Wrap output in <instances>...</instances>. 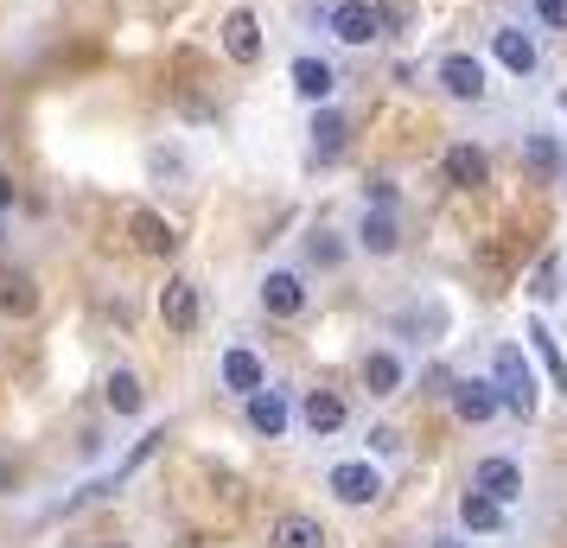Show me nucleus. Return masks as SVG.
<instances>
[{
    "label": "nucleus",
    "instance_id": "nucleus-23",
    "mask_svg": "<svg viewBox=\"0 0 567 548\" xmlns=\"http://www.w3.org/2000/svg\"><path fill=\"white\" fill-rule=\"evenodd\" d=\"M523 159H529V173H536V179H561L567 173V154H561V141H555V134H523Z\"/></svg>",
    "mask_w": 567,
    "mask_h": 548
},
{
    "label": "nucleus",
    "instance_id": "nucleus-26",
    "mask_svg": "<svg viewBox=\"0 0 567 548\" xmlns=\"http://www.w3.org/2000/svg\"><path fill=\"white\" fill-rule=\"evenodd\" d=\"M307 261L319 268V275L344 268V236H338V230H312V236H307Z\"/></svg>",
    "mask_w": 567,
    "mask_h": 548
},
{
    "label": "nucleus",
    "instance_id": "nucleus-2",
    "mask_svg": "<svg viewBox=\"0 0 567 548\" xmlns=\"http://www.w3.org/2000/svg\"><path fill=\"white\" fill-rule=\"evenodd\" d=\"M326 492L338 497V504H351V510H363V504H377L383 497V466L363 453V459H338L332 472H326Z\"/></svg>",
    "mask_w": 567,
    "mask_h": 548
},
{
    "label": "nucleus",
    "instance_id": "nucleus-13",
    "mask_svg": "<svg viewBox=\"0 0 567 548\" xmlns=\"http://www.w3.org/2000/svg\"><path fill=\"white\" fill-rule=\"evenodd\" d=\"M128 236H134V249L141 256H154V261H166L173 249H179V230H173V217H159V210H134L128 217Z\"/></svg>",
    "mask_w": 567,
    "mask_h": 548
},
{
    "label": "nucleus",
    "instance_id": "nucleus-20",
    "mask_svg": "<svg viewBox=\"0 0 567 548\" xmlns=\"http://www.w3.org/2000/svg\"><path fill=\"white\" fill-rule=\"evenodd\" d=\"M402 383H409V370H402V358H395V351H370V358H363V390L377 395V402H389V395H402Z\"/></svg>",
    "mask_w": 567,
    "mask_h": 548
},
{
    "label": "nucleus",
    "instance_id": "nucleus-30",
    "mask_svg": "<svg viewBox=\"0 0 567 548\" xmlns=\"http://www.w3.org/2000/svg\"><path fill=\"white\" fill-rule=\"evenodd\" d=\"M370 453H402V434L395 427H370Z\"/></svg>",
    "mask_w": 567,
    "mask_h": 548
},
{
    "label": "nucleus",
    "instance_id": "nucleus-15",
    "mask_svg": "<svg viewBox=\"0 0 567 548\" xmlns=\"http://www.w3.org/2000/svg\"><path fill=\"white\" fill-rule=\"evenodd\" d=\"M217 376H224V390H230V395H249V390L268 383V364H261L249 344H230V351L217 358Z\"/></svg>",
    "mask_w": 567,
    "mask_h": 548
},
{
    "label": "nucleus",
    "instance_id": "nucleus-6",
    "mask_svg": "<svg viewBox=\"0 0 567 548\" xmlns=\"http://www.w3.org/2000/svg\"><path fill=\"white\" fill-rule=\"evenodd\" d=\"M434 83L440 90H446V96H453V103H485V64H478V58L472 52H446L434 64Z\"/></svg>",
    "mask_w": 567,
    "mask_h": 548
},
{
    "label": "nucleus",
    "instance_id": "nucleus-14",
    "mask_svg": "<svg viewBox=\"0 0 567 548\" xmlns=\"http://www.w3.org/2000/svg\"><path fill=\"white\" fill-rule=\"evenodd\" d=\"M224 58H230V64H261V20L249 7L224 13Z\"/></svg>",
    "mask_w": 567,
    "mask_h": 548
},
{
    "label": "nucleus",
    "instance_id": "nucleus-12",
    "mask_svg": "<svg viewBox=\"0 0 567 548\" xmlns=\"http://www.w3.org/2000/svg\"><path fill=\"white\" fill-rule=\"evenodd\" d=\"M491 58H497L511 77H536V64H542L536 39H529L523 27H497V32H491Z\"/></svg>",
    "mask_w": 567,
    "mask_h": 548
},
{
    "label": "nucleus",
    "instance_id": "nucleus-27",
    "mask_svg": "<svg viewBox=\"0 0 567 548\" xmlns=\"http://www.w3.org/2000/svg\"><path fill=\"white\" fill-rule=\"evenodd\" d=\"M529 300H542V307L561 300V256H555V249L536 261V275H529Z\"/></svg>",
    "mask_w": 567,
    "mask_h": 548
},
{
    "label": "nucleus",
    "instance_id": "nucleus-25",
    "mask_svg": "<svg viewBox=\"0 0 567 548\" xmlns=\"http://www.w3.org/2000/svg\"><path fill=\"white\" fill-rule=\"evenodd\" d=\"M32 307H39V288H32V275H27V268H7V275H0V313L27 319Z\"/></svg>",
    "mask_w": 567,
    "mask_h": 548
},
{
    "label": "nucleus",
    "instance_id": "nucleus-28",
    "mask_svg": "<svg viewBox=\"0 0 567 548\" xmlns=\"http://www.w3.org/2000/svg\"><path fill=\"white\" fill-rule=\"evenodd\" d=\"M395 198H402L395 179H370V185H363V205H370V210H395Z\"/></svg>",
    "mask_w": 567,
    "mask_h": 548
},
{
    "label": "nucleus",
    "instance_id": "nucleus-16",
    "mask_svg": "<svg viewBox=\"0 0 567 548\" xmlns=\"http://www.w3.org/2000/svg\"><path fill=\"white\" fill-rule=\"evenodd\" d=\"M300 421H307L312 441H332L338 427L351 421V409H344V395H338V390H312L307 402H300Z\"/></svg>",
    "mask_w": 567,
    "mask_h": 548
},
{
    "label": "nucleus",
    "instance_id": "nucleus-7",
    "mask_svg": "<svg viewBox=\"0 0 567 548\" xmlns=\"http://www.w3.org/2000/svg\"><path fill=\"white\" fill-rule=\"evenodd\" d=\"M307 281H300V275H293V268H268V275H261V313L268 319H300L307 313Z\"/></svg>",
    "mask_w": 567,
    "mask_h": 548
},
{
    "label": "nucleus",
    "instance_id": "nucleus-21",
    "mask_svg": "<svg viewBox=\"0 0 567 548\" xmlns=\"http://www.w3.org/2000/svg\"><path fill=\"white\" fill-rule=\"evenodd\" d=\"M287 77H293V90H300V96H307V103H332V90H338V71L332 64H326V58H293V71H287Z\"/></svg>",
    "mask_w": 567,
    "mask_h": 548
},
{
    "label": "nucleus",
    "instance_id": "nucleus-19",
    "mask_svg": "<svg viewBox=\"0 0 567 548\" xmlns=\"http://www.w3.org/2000/svg\"><path fill=\"white\" fill-rule=\"evenodd\" d=\"M523 339H529V358L548 370V383L567 395V358H561V339L548 332V319H529V325H523Z\"/></svg>",
    "mask_w": 567,
    "mask_h": 548
},
{
    "label": "nucleus",
    "instance_id": "nucleus-8",
    "mask_svg": "<svg viewBox=\"0 0 567 548\" xmlns=\"http://www.w3.org/2000/svg\"><path fill=\"white\" fill-rule=\"evenodd\" d=\"M440 179L453 185V192H478V185H491V154L472 147V141H453L440 154Z\"/></svg>",
    "mask_w": 567,
    "mask_h": 548
},
{
    "label": "nucleus",
    "instance_id": "nucleus-31",
    "mask_svg": "<svg viewBox=\"0 0 567 548\" xmlns=\"http://www.w3.org/2000/svg\"><path fill=\"white\" fill-rule=\"evenodd\" d=\"M13 198H20V185H13L7 173H0V210H13Z\"/></svg>",
    "mask_w": 567,
    "mask_h": 548
},
{
    "label": "nucleus",
    "instance_id": "nucleus-9",
    "mask_svg": "<svg viewBox=\"0 0 567 548\" xmlns=\"http://www.w3.org/2000/svg\"><path fill=\"white\" fill-rule=\"evenodd\" d=\"M472 492L497 497V504L511 510L516 497H523V466H516V459H504V453H491V459H478V466H472Z\"/></svg>",
    "mask_w": 567,
    "mask_h": 548
},
{
    "label": "nucleus",
    "instance_id": "nucleus-3",
    "mask_svg": "<svg viewBox=\"0 0 567 548\" xmlns=\"http://www.w3.org/2000/svg\"><path fill=\"white\" fill-rule=\"evenodd\" d=\"M159 325L173 339H192L205 325V300H198V281L192 275H166V288H159Z\"/></svg>",
    "mask_w": 567,
    "mask_h": 548
},
{
    "label": "nucleus",
    "instance_id": "nucleus-10",
    "mask_svg": "<svg viewBox=\"0 0 567 548\" xmlns=\"http://www.w3.org/2000/svg\"><path fill=\"white\" fill-rule=\"evenodd\" d=\"M453 415L472 421V427H485V421H497L504 409H497V390H491V376H453Z\"/></svg>",
    "mask_w": 567,
    "mask_h": 548
},
{
    "label": "nucleus",
    "instance_id": "nucleus-22",
    "mask_svg": "<svg viewBox=\"0 0 567 548\" xmlns=\"http://www.w3.org/2000/svg\"><path fill=\"white\" fill-rule=\"evenodd\" d=\"M268 542H275V548H332V536H326V523H319V517H300V510H293V517L275 523V536H268Z\"/></svg>",
    "mask_w": 567,
    "mask_h": 548
},
{
    "label": "nucleus",
    "instance_id": "nucleus-5",
    "mask_svg": "<svg viewBox=\"0 0 567 548\" xmlns=\"http://www.w3.org/2000/svg\"><path fill=\"white\" fill-rule=\"evenodd\" d=\"M243 421H249V434H256V441H281L287 427H293L287 390H275V383H261V390H249V395H243Z\"/></svg>",
    "mask_w": 567,
    "mask_h": 548
},
{
    "label": "nucleus",
    "instance_id": "nucleus-29",
    "mask_svg": "<svg viewBox=\"0 0 567 548\" xmlns=\"http://www.w3.org/2000/svg\"><path fill=\"white\" fill-rule=\"evenodd\" d=\"M536 20L548 32H567V0H536Z\"/></svg>",
    "mask_w": 567,
    "mask_h": 548
},
{
    "label": "nucleus",
    "instance_id": "nucleus-1",
    "mask_svg": "<svg viewBox=\"0 0 567 548\" xmlns=\"http://www.w3.org/2000/svg\"><path fill=\"white\" fill-rule=\"evenodd\" d=\"M491 390H497V409L516 421H529L542 409V383H536V364L523 344H497L491 351Z\"/></svg>",
    "mask_w": 567,
    "mask_h": 548
},
{
    "label": "nucleus",
    "instance_id": "nucleus-18",
    "mask_svg": "<svg viewBox=\"0 0 567 548\" xmlns=\"http://www.w3.org/2000/svg\"><path fill=\"white\" fill-rule=\"evenodd\" d=\"M504 523H511V510H504L497 497L472 492V485H465V492H460V529H465V536H497Z\"/></svg>",
    "mask_w": 567,
    "mask_h": 548
},
{
    "label": "nucleus",
    "instance_id": "nucleus-17",
    "mask_svg": "<svg viewBox=\"0 0 567 548\" xmlns=\"http://www.w3.org/2000/svg\"><path fill=\"white\" fill-rule=\"evenodd\" d=\"M358 249L363 256H395L402 249V224H395V210H370L363 205V217H358Z\"/></svg>",
    "mask_w": 567,
    "mask_h": 548
},
{
    "label": "nucleus",
    "instance_id": "nucleus-24",
    "mask_svg": "<svg viewBox=\"0 0 567 548\" xmlns=\"http://www.w3.org/2000/svg\"><path fill=\"white\" fill-rule=\"evenodd\" d=\"M103 402L115 409V415H141V409H147V390H141V376H134V370H109Z\"/></svg>",
    "mask_w": 567,
    "mask_h": 548
},
{
    "label": "nucleus",
    "instance_id": "nucleus-11",
    "mask_svg": "<svg viewBox=\"0 0 567 548\" xmlns=\"http://www.w3.org/2000/svg\"><path fill=\"white\" fill-rule=\"evenodd\" d=\"M307 134H312V159H319V166H338V159H344V141H351V122H344L332 103H312Z\"/></svg>",
    "mask_w": 567,
    "mask_h": 548
},
{
    "label": "nucleus",
    "instance_id": "nucleus-4",
    "mask_svg": "<svg viewBox=\"0 0 567 548\" xmlns=\"http://www.w3.org/2000/svg\"><path fill=\"white\" fill-rule=\"evenodd\" d=\"M326 32H332L338 45H370V39L389 32V20L377 0H338V7H326Z\"/></svg>",
    "mask_w": 567,
    "mask_h": 548
},
{
    "label": "nucleus",
    "instance_id": "nucleus-32",
    "mask_svg": "<svg viewBox=\"0 0 567 548\" xmlns=\"http://www.w3.org/2000/svg\"><path fill=\"white\" fill-rule=\"evenodd\" d=\"M427 548H472V542H465V536H434Z\"/></svg>",
    "mask_w": 567,
    "mask_h": 548
}]
</instances>
